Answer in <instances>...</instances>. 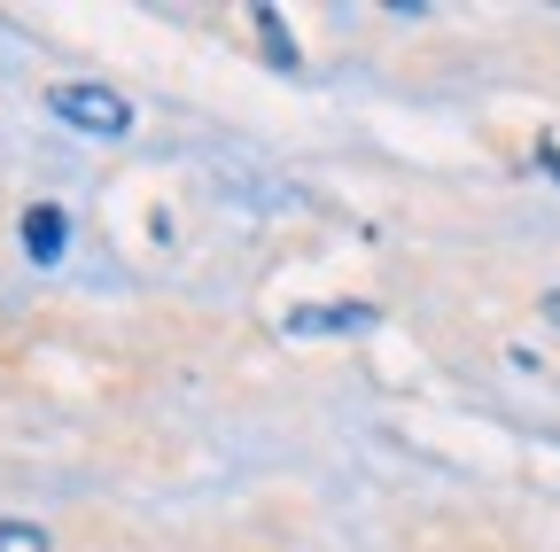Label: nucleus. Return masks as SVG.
I'll list each match as a JSON object with an SVG mask.
<instances>
[{
  "label": "nucleus",
  "instance_id": "f257e3e1",
  "mask_svg": "<svg viewBox=\"0 0 560 552\" xmlns=\"http://www.w3.org/2000/svg\"><path fill=\"white\" fill-rule=\"evenodd\" d=\"M47 109H55L62 125H79L86 141H125V132H132V102H125L117 86H55Z\"/></svg>",
  "mask_w": 560,
  "mask_h": 552
},
{
  "label": "nucleus",
  "instance_id": "f03ea898",
  "mask_svg": "<svg viewBox=\"0 0 560 552\" xmlns=\"http://www.w3.org/2000/svg\"><path fill=\"white\" fill-rule=\"evenodd\" d=\"M62 242H70V219L55 211V202H39V211H24V249H32L39 265H55V257H62Z\"/></svg>",
  "mask_w": 560,
  "mask_h": 552
},
{
  "label": "nucleus",
  "instance_id": "7ed1b4c3",
  "mask_svg": "<svg viewBox=\"0 0 560 552\" xmlns=\"http://www.w3.org/2000/svg\"><path fill=\"white\" fill-rule=\"evenodd\" d=\"M296 334H342V327H374V304H327V312H289Z\"/></svg>",
  "mask_w": 560,
  "mask_h": 552
},
{
  "label": "nucleus",
  "instance_id": "20e7f679",
  "mask_svg": "<svg viewBox=\"0 0 560 552\" xmlns=\"http://www.w3.org/2000/svg\"><path fill=\"white\" fill-rule=\"evenodd\" d=\"M0 552H55L39 521H0Z\"/></svg>",
  "mask_w": 560,
  "mask_h": 552
},
{
  "label": "nucleus",
  "instance_id": "39448f33",
  "mask_svg": "<svg viewBox=\"0 0 560 552\" xmlns=\"http://www.w3.org/2000/svg\"><path fill=\"white\" fill-rule=\"evenodd\" d=\"M257 32H265V47H272V55H280V62H289V71H296V39L280 32V16H272V9H257Z\"/></svg>",
  "mask_w": 560,
  "mask_h": 552
}]
</instances>
